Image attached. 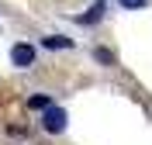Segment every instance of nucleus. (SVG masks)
Returning <instances> with one entry per match:
<instances>
[{
  "label": "nucleus",
  "mask_w": 152,
  "mask_h": 145,
  "mask_svg": "<svg viewBox=\"0 0 152 145\" xmlns=\"http://www.w3.org/2000/svg\"><path fill=\"white\" fill-rule=\"evenodd\" d=\"M66 111L62 107H48V111H42V128L45 131H52V135H59V131H66Z\"/></svg>",
  "instance_id": "1"
},
{
  "label": "nucleus",
  "mask_w": 152,
  "mask_h": 145,
  "mask_svg": "<svg viewBox=\"0 0 152 145\" xmlns=\"http://www.w3.org/2000/svg\"><path fill=\"white\" fill-rule=\"evenodd\" d=\"M10 62H14L18 69L35 66V45H28V42H18V45L10 48Z\"/></svg>",
  "instance_id": "2"
},
{
  "label": "nucleus",
  "mask_w": 152,
  "mask_h": 145,
  "mask_svg": "<svg viewBox=\"0 0 152 145\" xmlns=\"http://www.w3.org/2000/svg\"><path fill=\"white\" fill-rule=\"evenodd\" d=\"M42 45H45V48H73V38H62V35H48V38H42Z\"/></svg>",
  "instance_id": "3"
},
{
  "label": "nucleus",
  "mask_w": 152,
  "mask_h": 145,
  "mask_svg": "<svg viewBox=\"0 0 152 145\" xmlns=\"http://www.w3.org/2000/svg\"><path fill=\"white\" fill-rule=\"evenodd\" d=\"M28 107H31V111H48V107H52V100H48L45 93H35V97L28 100Z\"/></svg>",
  "instance_id": "4"
},
{
  "label": "nucleus",
  "mask_w": 152,
  "mask_h": 145,
  "mask_svg": "<svg viewBox=\"0 0 152 145\" xmlns=\"http://www.w3.org/2000/svg\"><path fill=\"white\" fill-rule=\"evenodd\" d=\"M100 14H104V4H97V7H90V14H83V17H80V24H94V21L100 17Z\"/></svg>",
  "instance_id": "5"
},
{
  "label": "nucleus",
  "mask_w": 152,
  "mask_h": 145,
  "mask_svg": "<svg viewBox=\"0 0 152 145\" xmlns=\"http://www.w3.org/2000/svg\"><path fill=\"white\" fill-rule=\"evenodd\" d=\"M94 59H97V62H107V66L114 62V55L107 52V48H94Z\"/></svg>",
  "instance_id": "6"
},
{
  "label": "nucleus",
  "mask_w": 152,
  "mask_h": 145,
  "mask_svg": "<svg viewBox=\"0 0 152 145\" xmlns=\"http://www.w3.org/2000/svg\"><path fill=\"white\" fill-rule=\"evenodd\" d=\"M124 7H145V0H121Z\"/></svg>",
  "instance_id": "7"
}]
</instances>
